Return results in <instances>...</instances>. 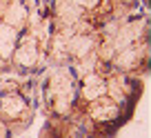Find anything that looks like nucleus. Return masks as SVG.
<instances>
[{
	"label": "nucleus",
	"mask_w": 151,
	"mask_h": 138,
	"mask_svg": "<svg viewBox=\"0 0 151 138\" xmlns=\"http://www.w3.org/2000/svg\"><path fill=\"white\" fill-rule=\"evenodd\" d=\"M45 118H69L78 96V76L69 67H47L38 87Z\"/></svg>",
	"instance_id": "obj_1"
},
{
	"label": "nucleus",
	"mask_w": 151,
	"mask_h": 138,
	"mask_svg": "<svg viewBox=\"0 0 151 138\" xmlns=\"http://www.w3.org/2000/svg\"><path fill=\"white\" fill-rule=\"evenodd\" d=\"M36 118V98L29 80H22L14 89L0 91V120L9 127V131L20 134Z\"/></svg>",
	"instance_id": "obj_2"
},
{
	"label": "nucleus",
	"mask_w": 151,
	"mask_h": 138,
	"mask_svg": "<svg viewBox=\"0 0 151 138\" xmlns=\"http://www.w3.org/2000/svg\"><path fill=\"white\" fill-rule=\"evenodd\" d=\"M38 138H91V134L73 118H47Z\"/></svg>",
	"instance_id": "obj_3"
}]
</instances>
